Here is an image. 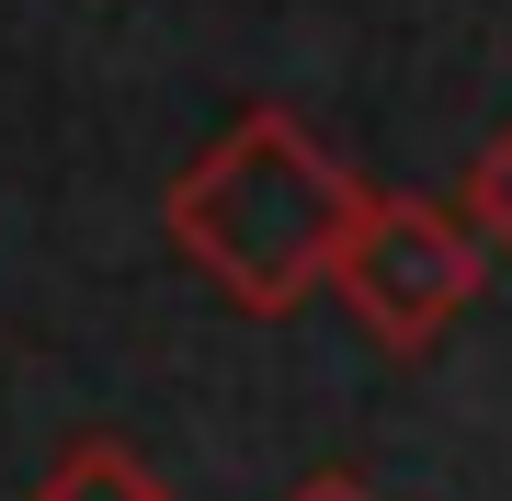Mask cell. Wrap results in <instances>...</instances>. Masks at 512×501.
<instances>
[{"label": "cell", "instance_id": "cell-4", "mask_svg": "<svg viewBox=\"0 0 512 501\" xmlns=\"http://www.w3.org/2000/svg\"><path fill=\"white\" fill-rule=\"evenodd\" d=\"M467 228H478V240H490V251L512 262V126H501L490 149L467 160Z\"/></svg>", "mask_w": 512, "mask_h": 501}, {"label": "cell", "instance_id": "cell-2", "mask_svg": "<svg viewBox=\"0 0 512 501\" xmlns=\"http://www.w3.org/2000/svg\"><path fill=\"white\" fill-rule=\"evenodd\" d=\"M330 297L353 308L376 353H433L478 297V228L444 217L433 194H365L330 262Z\"/></svg>", "mask_w": 512, "mask_h": 501}, {"label": "cell", "instance_id": "cell-3", "mask_svg": "<svg viewBox=\"0 0 512 501\" xmlns=\"http://www.w3.org/2000/svg\"><path fill=\"white\" fill-rule=\"evenodd\" d=\"M35 501H171V490H160V467H148L126 433H69V445L46 456Z\"/></svg>", "mask_w": 512, "mask_h": 501}, {"label": "cell", "instance_id": "cell-1", "mask_svg": "<svg viewBox=\"0 0 512 501\" xmlns=\"http://www.w3.org/2000/svg\"><path fill=\"white\" fill-rule=\"evenodd\" d=\"M353 205H365V183H353L285 103H251L194 171H171L160 228H171V251H183L228 308L285 319V308H308L330 285Z\"/></svg>", "mask_w": 512, "mask_h": 501}, {"label": "cell", "instance_id": "cell-5", "mask_svg": "<svg viewBox=\"0 0 512 501\" xmlns=\"http://www.w3.org/2000/svg\"><path fill=\"white\" fill-rule=\"evenodd\" d=\"M285 501H376V490H365V479H353V467H319V479H296Z\"/></svg>", "mask_w": 512, "mask_h": 501}]
</instances>
